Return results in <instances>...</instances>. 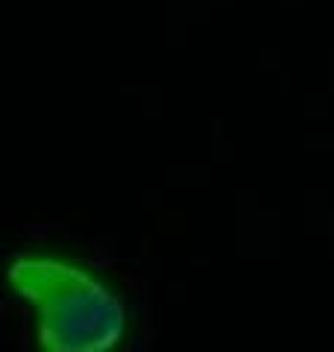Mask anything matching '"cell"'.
I'll return each instance as SVG.
<instances>
[{"instance_id":"cell-1","label":"cell","mask_w":334,"mask_h":352,"mask_svg":"<svg viewBox=\"0 0 334 352\" xmlns=\"http://www.w3.org/2000/svg\"><path fill=\"white\" fill-rule=\"evenodd\" d=\"M6 288L32 311L36 352H120L129 305L103 270L56 247H24L6 261Z\"/></svg>"}]
</instances>
